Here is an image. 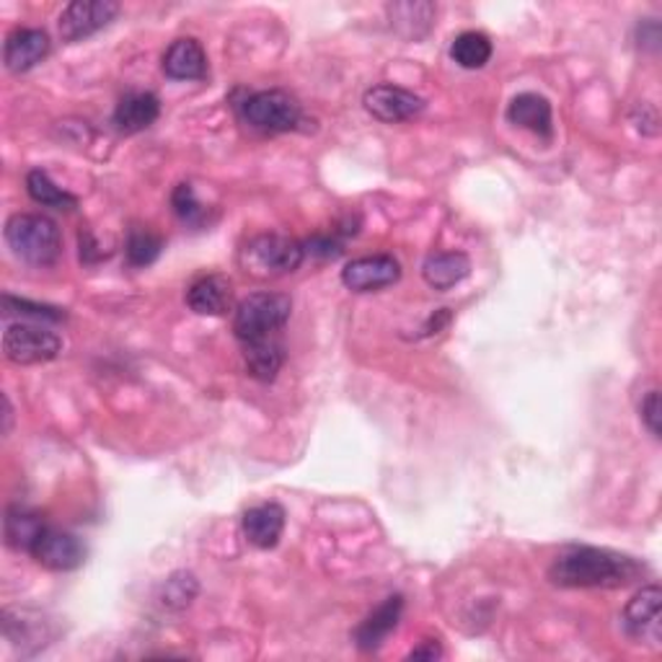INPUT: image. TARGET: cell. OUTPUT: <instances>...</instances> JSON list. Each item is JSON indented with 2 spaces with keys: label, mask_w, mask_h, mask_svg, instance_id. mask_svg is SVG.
<instances>
[{
  "label": "cell",
  "mask_w": 662,
  "mask_h": 662,
  "mask_svg": "<svg viewBox=\"0 0 662 662\" xmlns=\"http://www.w3.org/2000/svg\"><path fill=\"white\" fill-rule=\"evenodd\" d=\"M642 564L611 549L570 546L554 559L549 580L559 588H624L642 578Z\"/></svg>",
  "instance_id": "1"
},
{
  "label": "cell",
  "mask_w": 662,
  "mask_h": 662,
  "mask_svg": "<svg viewBox=\"0 0 662 662\" xmlns=\"http://www.w3.org/2000/svg\"><path fill=\"white\" fill-rule=\"evenodd\" d=\"M3 235L8 249L31 267H52L62 254L58 223L37 212H19L8 218Z\"/></svg>",
  "instance_id": "2"
},
{
  "label": "cell",
  "mask_w": 662,
  "mask_h": 662,
  "mask_svg": "<svg viewBox=\"0 0 662 662\" xmlns=\"http://www.w3.org/2000/svg\"><path fill=\"white\" fill-rule=\"evenodd\" d=\"M293 313V301L285 293H254L243 298L235 309L233 331L243 347L280 339Z\"/></svg>",
  "instance_id": "3"
},
{
  "label": "cell",
  "mask_w": 662,
  "mask_h": 662,
  "mask_svg": "<svg viewBox=\"0 0 662 662\" xmlns=\"http://www.w3.org/2000/svg\"><path fill=\"white\" fill-rule=\"evenodd\" d=\"M303 243L278 233L257 235V239L249 241L247 249L241 251V267L259 280H270L280 278V274L295 272L298 267L303 264Z\"/></svg>",
  "instance_id": "4"
},
{
  "label": "cell",
  "mask_w": 662,
  "mask_h": 662,
  "mask_svg": "<svg viewBox=\"0 0 662 662\" xmlns=\"http://www.w3.org/2000/svg\"><path fill=\"white\" fill-rule=\"evenodd\" d=\"M243 120L259 132L267 136H278V132H290L301 122V104L288 91L272 89L259 91L243 101L241 107Z\"/></svg>",
  "instance_id": "5"
},
{
  "label": "cell",
  "mask_w": 662,
  "mask_h": 662,
  "mask_svg": "<svg viewBox=\"0 0 662 662\" xmlns=\"http://www.w3.org/2000/svg\"><path fill=\"white\" fill-rule=\"evenodd\" d=\"M60 337L47 327L29 324H8L3 331V352L6 358L16 365H39V362H50L60 352Z\"/></svg>",
  "instance_id": "6"
},
{
  "label": "cell",
  "mask_w": 662,
  "mask_h": 662,
  "mask_svg": "<svg viewBox=\"0 0 662 662\" xmlns=\"http://www.w3.org/2000/svg\"><path fill=\"white\" fill-rule=\"evenodd\" d=\"M120 6L112 0H76L60 13V37L66 42H81L114 21Z\"/></svg>",
  "instance_id": "7"
},
{
  "label": "cell",
  "mask_w": 662,
  "mask_h": 662,
  "mask_svg": "<svg viewBox=\"0 0 662 662\" xmlns=\"http://www.w3.org/2000/svg\"><path fill=\"white\" fill-rule=\"evenodd\" d=\"M29 554L37 559V564H42L44 570H52V572L78 570V566L86 562V546L81 543V539L50 525L39 533V539L34 541V546H31Z\"/></svg>",
  "instance_id": "8"
},
{
  "label": "cell",
  "mask_w": 662,
  "mask_h": 662,
  "mask_svg": "<svg viewBox=\"0 0 662 662\" xmlns=\"http://www.w3.org/2000/svg\"><path fill=\"white\" fill-rule=\"evenodd\" d=\"M362 104H365V109L375 117V120H381L385 124L414 120V117L424 109L422 97H417L414 91L401 89V86H393V83H381V86H373V89H368Z\"/></svg>",
  "instance_id": "9"
},
{
  "label": "cell",
  "mask_w": 662,
  "mask_h": 662,
  "mask_svg": "<svg viewBox=\"0 0 662 662\" xmlns=\"http://www.w3.org/2000/svg\"><path fill=\"white\" fill-rule=\"evenodd\" d=\"M399 278L401 264L389 254L352 259L342 270L344 288L352 290V293H373V290L391 288L397 285Z\"/></svg>",
  "instance_id": "10"
},
{
  "label": "cell",
  "mask_w": 662,
  "mask_h": 662,
  "mask_svg": "<svg viewBox=\"0 0 662 662\" xmlns=\"http://www.w3.org/2000/svg\"><path fill=\"white\" fill-rule=\"evenodd\" d=\"M662 593L658 585H648L636 593L624 609V629L632 640L652 642L660 648L662 621H660Z\"/></svg>",
  "instance_id": "11"
},
{
  "label": "cell",
  "mask_w": 662,
  "mask_h": 662,
  "mask_svg": "<svg viewBox=\"0 0 662 662\" xmlns=\"http://www.w3.org/2000/svg\"><path fill=\"white\" fill-rule=\"evenodd\" d=\"M52 50L50 34L44 29H13L6 37L3 44V62L11 73H27V70L37 68Z\"/></svg>",
  "instance_id": "12"
},
{
  "label": "cell",
  "mask_w": 662,
  "mask_h": 662,
  "mask_svg": "<svg viewBox=\"0 0 662 662\" xmlns=\"http://www.w3.org/2000/svg\"><path fill=\"white\" fill-rule=\"evenodd\" d=\"M241 528L251 546L274 549L282 531H285V510L274 502L257 504V508L243 512Z\"/></svg>",
  "instance_id": "13"
},
{
  "label": "cell",
  "mask_w": 662,
  "mask_h": 662,
  "mask_svg": "<svg viewBox=\"0 0 662 662\" xmlns=\"http://www.w3.org/2000/svg\"><path fill=\"white\" fill-rule=\"evenodd\" d=\"M163 73L173 81H202L208 76V54L192 37L171 42L163 54Z\"/></svg>",
  "instance_id": "14"
},
{
  "label": "cell",
  "mask_w": 662,
  "mask_h": 662,
  "mask_svg": "<svg viewBox=\"0 0 662 662\" xmlns=\"http://www.w3.org/2000/svg\"><path fill=\"white\" fill-rule=\"evenodd\" d=\"M401 611H404V598L401 595L385 598V601L378 605V609L370 613L365 621H362V624L358 626V632H354V642H358V648L365 652H375L378 648H381L385 636H389L393 629L399 626Z\"/></svg>",
  "instance_id": "15"
},
{
  "label": "cell",
  "mask_w": 662,
  "mask_h": 662,
  "mask_svg": "<svg viewBox=\"0 0 662 662\" xmlns=\"http://www.w3.org/2000/svg\"><path fill=\"white\" fill-rule=\"evenodd\" d=\"M189 309L200 317H223L225 311H231L233 303V288L223 274H208L200 278L189 288L187 293Z\"/></svg>",
  "instance_id": "16"
},
{
  "label": "cell",
  "mask_w": 662,
  "mask_h": 662,
  "mask_svg": "<svg viewBox=\"0 0 662 662\" xmlns=\"http://www.w3.org/2000/svg\"><path fill=\"white\" fill-rule=\"evenodd\" d=\"M161 114V101L156 93H148V91H136V93H128L120 104L114 109V124L120 132H143L151 128V124L159 120Z\"/></svg>",
  "instance_id": "17"
},
{
  "label": "cell",
  "mask_w": 662,
  "mask_h": 662,
  "mask_svg": "<svg viewBox=\"0 0 662 662\" xmlns=\"http://www.w3.org/2000/svg\"><path fill=\"white\" fill-rule=\"evenodd\" d=\"M508 120L515 128L531 130L539 138H551V132H554L551 104L549 99L539 97V93H518L508 107Z\"/></svg>",
  "instance_id": "18"
},
{
  "label": "cell",
  "mask_w": 662,
  "mask_h": 662,
  "mask_svg": "<svg viewBox=\"0 0 662 662\" xmlns=\"http://www.w3.org/2000/svg\"><path fill=\"white\" fill-rule=\"evenodd\" d=\"M471 259L463 251H443L428 257L422 264V278L432 290H451L469 278Z\"/></svg>",
  "instance_id": "19"
},
{
  "label": "cell",
  "mask_w": 662,
  "mask_h": 662,
  "mask_svg": "<svg viewBox=\"0 0 662 662\" xmlns=\"http://www.w3.org/2000/svg\"><path fill=\"white\" fill-rule=\"evenodd\" d=\"M44 520L37 512H31L27 508H11L6 512L3 520V531H6V543L16 551H31L34 541L39 539V533L44 531Z\"/></svg>",
  "instance_id": "20"
},
{
  "label": "cell",
  "mask_w": 662,
  "mask_h": 662,
  "mask_svg": "<svg viewBox=\"0 0 662 662\" xmlns=\"http://www.w3.org/2000/svg\"><path fill=\"white\" fill-rule=\"evenodd\" d=\"M243 360H247L249 373L257 378V381L270 383L278 378L282 362H285V347H282L280 339H270V342L243 347Z\"/></svg>",
  "instance_id": "21"
},
{
  "label": "cell",
  "mask_w": 662,
  "mask_h": 662,
  "mask_svg": "<svg viewBox=\"0 0 662 662\" xmlns=\"http://www.w3.org/2000/svg\"><path fill=\"white\" fill-rule=\"evenodd\" d=\"M27 192L31 200L37 204H42V208H52V210H73L78 200L76 194L66 192V189L54 184L50 179V173L42 171V169H34L29 171L27 177Z\"/></svg>",
  "instance_id": "22"
},
{
  "label": "cell",
  "mask_w": 662,
  "mask_h": 662,
  "mask_svg": "<svg viewBox=\"0 0 662 662\" xmlns=\"http://www.w3.org/2000/svg\"><path fill=\"white\" fill-rule=\"evenodd\" d=\"M451 58L467 70L484 68L492 58L490 37L482 34V31H463V34L453 39Z\"/></svg>",
  "instance_id": "23"
},
{
  "label": "cell",
  "mask_w": 662,
  "mask_h": 662,
  "mask_svg": "<svg viewBox=\"0 0 662 662\" xmlns=\"http://www.w3.org/2000/svg\"><path fill=\"white\" fill-rule=\"evenodd\" d=\"M163 239L159 233L148 231V228H132L124 243V257L130 267H151L161 257Z\"/></svg>",
  "instance_id": "24"
},
{
  "label": "cell",
  "mask_w": 662,
  "mask_h": 662,
  "mask_svg": "<svg viewBox=\"0 0 662 662\" xmlns=\"http://www.w3.org/2000/svg\"><path fill=\"white\" fill-rule=\"evenodd\" d=\"M171 204H173V212H177V218L181 220V223H187L192 228H204V223H210L208 208L197 200L192 184H179L177 189H173Z\"/></svg>",
  "instance_id": "25"
},
{
  "label": "cell",
  "mask_w": 662,
  "mask_h": 662,
  "mask_svg": "<svg viewBox=\"0 0 662 662\" xmlns=\"http://www.w3.org/2000/svg\"><path fill=\"white\" fill-rule=\"evenodd\" d=\"M389 16L391 21L397 23V29L404 31L407 29V37H412V27H414V39L420 37V31H417V23H424V27H430L432 21H435V6L432 3H393L389 6Z\"/></svg>",
  "instance_id": "26"
},
{
  "label": "cell",
  "mask_w": 662,
  "mask_h": 662,
  "mask_svg": "<svg viewBox=\"0 0 662 662\" xmlns=\"http://www.w3.org/2000/svg\"><path fill=\"white\" fill-rule=\"evenodd\" d=\"M3 313H6V317H11V313H19V317H29V319H37V321H62V319H66V313H62L60 309L29 303V301H21V298H13V295H3Z\"/></svg>",
  "instance_id": "27"
},
{
  "label": "cell",
  "mask_w": 662,
  "mask_h": 662,
  "mask_svg": "<svg viewBox=\"0 0 662 662\" xmlns=\"http://www.w3.org/2000/svg\"><path fill=\"white\" fill-rule=\"evenodd\" d=\"M192 582H194L192 574H181V580L179 578H171L169 585H165V601L163 603H169V605H173V603H177V605H187L194 598V593H197V590H189V593H187V585H192Z\"/></svg>",
  "instance_id": "28"
},
{
  "label": "cell",
  "mask_w": 662,
  "mask_h": 662,
  "mask_svg": "<svg viewBox=\"0 0 662 662\" xmlns=\"http://www.w3.org/2000/svg\"><path fill=\"white\" fill-rule=\"evenodd\" d=\"M660 420H662V414H660V391L652 389L642 401V422L648 424L652 438H660V432H662Z\"/></svg>",
  "instance_id": "29"
},
{
  "label": "cell",
  "mask_w": 662,
  "mask_h": 662,
  "mask_svg": "<svg viewBox=\"0 0 662 662\" xmlns=\"http://www.w3.org/2000/svg\"><path fill=\"white\" fill-rule=\"evenodd\" d=\"M305 254L321 257V259H334L342 254V243L331 239V235H313V239L305 243Z\"/></svg>",
  "instance_id": "30"
},
{
  "label": "cell",
  "mask_w": 662,
  "mask_h": 662,
  "mask_svg": "<svg viewBox=\"0 0 662 662\" xmlns=\"http://www.w3.org/2000/svg\"><path fill=\"white\" fill-rule=\"evenodd\" d=\"M443 658V648L438 642H424L422 648L409 652V660H438Z\"/></svg>",
  "instance_id": "31"
}]
</instances>
